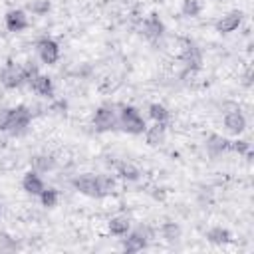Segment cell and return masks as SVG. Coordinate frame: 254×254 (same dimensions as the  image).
Masks as SVG:
<instances>
[{"label":"cell","instance_id":"cell-25","mask_svg":"<svg viewBox=\"0 0 254 254\" xmlns=\"http://www.w3.org/2000/svg\"><path fill=\"white\" fill-rule=\"evenodd\" d=\"M119 175H121L123 179H129V181L139 179V171H137L133 165H121V167H119Z\"/></svg>","mask_w":254,"mask_h":254},{"label":"cell","instance_id":"cell-8","mask_svg":"<svg viewBox=\"0 0 254 254\" xmlns=\"http://www.w3.org/2000/svg\"><path fill=\"white\" fill-rule=\"evenodd\" d=\"M141 32H143V36H145L149 42H157V40L163 38V34H165V24H163V20L159 18L157 12H151V14L143 20Z\"/></svg>","mask_w":254,"mask_h":254},{"label":"cell","instance_id":"cell-16","mask_svg":"<svg viewBox=\"0 0 254 254\" xmlns=\"http://www.w3.org/2000/svg\"><path fill=\"white\" fill-rule=\"evenodd\" d=\"M206 240L210 244H216V246H222V244H228L232 240V232L224 226H212L210 230H206Z\"/></svg>","mask_w":254,"mask_h":254},{"label":"cell","instance_id":"cell-12","mask_svg":"<svg viewBox=\"0 0 254 254\" xmlns=\"http://www.w3.org/2000/svg\"><path fill=\"white\" fill-rule=\"evenodd\" d=\"M44 189H46V183H44V179L40 177L38 171L32 169V171L24 173V177H22V190H24L26 194H30V196H38Z\"/></svg>","mask_w":254,"mask_h":254},{"label":"cell","instance_id":"cell-27","mask_svg":"<svg viewBox=\"0 0 254 254\" xmlns=\"http://www.w3.org/2000/svg\"><path fill=\"white\" fill-rule=\"evenodd\" d=\"M0 214H2V204H0Z\"/></svg>","mask_w":254,"mask_h":254},{"label":"cell","instance_id":"cell-7","mask_svg":"<svg viewBox=\"0 0 254 254\" xmlns=\"http://www.w3.org/2000/svg\"><path fill=\"white\" fill-rule=\"evenodd\" d=\"M0 83L8 89H14V87H20L26 83V73H24V67L20 65H14V64H6L0 71Z\"/></svg>","mask_w":254,"mask_h":254},{"label":"cell","instance_id":"cell-22","mask_svg":"<svg viewBox=\"0 0 254 254\" xmlns=\"http://www.w3.org/2000/svg\"><path fill=\"white\" fill-rule=\"evenodd\" d=\"M32 167H34V171H38V173L52 171V169H54V159L48 157V155H38V157L32 159Z\"/></svg>","mask_w":254,"mask_h":254},{"label":"cell","instance_id":"cell-5","mask_svg":"<svg viewBox=\"0 0 254 254\" xmlns=\"http://www.w3.org/2000/svg\"><path fill=\"white\" fill-rule=\"evenodd\" d=\"M36 50H38V56L42 60V64L46 65H56L60 62V56H62V50H60V44L54 40V38H42L38 44H36Z\"/></svg>","mask_w":254,"mask_h":254},{"label":"cell","instance_id":"cell-9","mask_svg":"<svg viewBox=\"0 0 254 254\" xmlns=\"http://www.w3.org/2000/svg\"><path fill=\"white\" fill-rule=\"evenodd\" d=\"M4 24H6V30H8V32H12V34H20V32H24V30L30 26V20H28L26 10L14 8V10H8V12H6V16H4Z\"/></svg>","mask_w":254,"mask_h":254},{"label":"cell","instance_id":"cell-15","mask_svg":"<svg viewBox=\"0 0 254 254\" xmlns=\"http://www.w3.org/2000/svg\"><path fill=\"white\" fill-rule=\"evenodd\" d=\"M107 228H109V232H111L113 236L121 238V236H125V234L131 230V220H129L127 216H121V214H117V216L109 218V224H107Z\"/></svg>","mask_w":254,"mask_h":254},{"label":"cell","instance_id":"cell-26","mask_svg":"<svg viewBox=\"0 0 254 254\" xmlns=\"http://www.w3.org/2000/svg\"><path fill=\"white\" fill-rule=\"evenodd\" d=\"M230 149H232V151H238V153H246V155H250V143L244 141V139L230 141Z\"/></svg>","mask_w":254,"mask_h":254},{"label":"cell","instance_id":"cell-4","mask_svg":"<svg viewBox=\"0 0 254 254\" xmlns=\"http://www.w3.org/2000/svg\"><path fill=\"white\" fill-rule=\"evenodd\" d=\"M10 109V121H8V133H24L32 121V111L26 105L8 107Z\"/></svg>","mask_w":254,"mask_h":254},{"label":"cell","instance_id":"cell-6","mask_svg":"<svg viewBox=\"0 0 254 254\" xmlns=\"http://www.w3.org/2000/svg\"><path fill=\"white\" fill-rule=\"evenodd\" d=\"M123 244L121 248L125 252H139L143 248H147V242H149V230L147 228H135V230H129L125 236H121Z\"/></svg>","mask_w":254,"mask_h":254},{"label":"cell","instance_id":"cell-18","mask_svg":"<svg viewBox=\"0 0 254 254\" xmlns=\"http://www.w3.org/2000/svg\"><path fill=\"white\" fill-rule=\"evenodd\" d=\"M206 149H208V153L210 155H220L222 151H228L230 149V141L228 139H224V137H220V135H216V133H212V135H208V139H206Z\"/></svg>","mask_w":254,"mask_h":254},{"label":"cell","instance_id":"cell-20","mask_svg":"<svg viewBox=\"0 0 254 254\" xmlns=\"http://www.w3.org/2000/svg\"><path fill=\"white\" fill-rule=\"evenodd\" d=\"M38 198H40L42 206H46V208H54V206L58 204V200H60V194H58V190H56L54 187H46V189L38 194Z\"/></svg>","mask_w":254,"mask_h":254},{"label":"cell","instance_id":"cell-13","mask_svg":"<svg viewBox=\"0 0 254 254\" xmlns=\"http://www.w3.org/2000/svg\"><path fill=\"white\" fill-rule=\"evenodd\" d=\"M28 85H30V89H32L34 93H38V95H42V97H52V95H54L52 77H48V75H44V73H40V71L28 79Z\"/></svg>","mask_w":254,"mask_h":254},{"label":"cell","instance_id":"cell-11","mask_svg":"<svg viewBox=\"0 0 254 254\" xmlns=\"http://www.w3.org/2000/svg\"><path fill=\"white\" fill-rule=\"evenodd\" d=\"M222 125H224V129H226L230 135H236V137H238V135H242V133L246 131V117H244L242 111L232 109V111H228V113L224 115Z\"/></svg>","mask_w":254,"mask_h":254},{"label":"cell","instance_id":"cell-14","mask_svg":"<svg viewBox=\"0 0 254 254\" xmlns=\"http://www.w3.org/2000/svg\"><path fill=\"white\" fill-rule=\"evenodd\" d=\"M183 62H185L187 69H190V71H196V69L202 67V54H200V50L192 42L185 46V50H183Z\"/></svg>","mask_w":254,"mask_h":254},{"label":"cell","instance_id":"cell-24","mask_svg":"<svg viewBox=\"0 0 254 254\" xmlns=\"http://www.w3.org/2000/svg\"><path fill=\"white\" fill-rule=\"evenodd\" d=\"M163 236H165L169 242L181 238V228H179V224H175V222H167V224H163Z\"/></svg>","mask_w":254,"mask_h":254},{"label":"cell","instance_id":"cell-17","mask_svg":"<svg viewBox=\"0 0 254 254\" xmlns=\"http://www.w3.org/2000/svg\"><path fill=\"white\" fill-rule=\"evenodd\" d=\"M149 111V117L153 119V123H159V125H167L169 119H171V111L163 105V103H151L147 107Z\"/></svg>","mask_w":254,"mask_h":254},{"label":"cell","instance_id":"cell-19","mask_svg":"<svg viewBox=\"0 0 254 254\" xmlns=\"http://www.w3.org/2000/svg\"><path fill=\"white\" fill-rule=\"evenodd\" d=\"M165 127L167 125H159V123H153L151 127L145 129V139L149 145H161L165 141Z\"/></svg>","mask_w":254,"mask_h":254},{"label":"cell","instance_id":"cell-3","mask_svg":"<svg viewBox=\"0 0 254 254\" xmlns=\"http://www.w3.org/2000/svg\"><path fill=\"white\" fill-rule=\"evenodd\" d=\"M91 123L95 127V131H101V133L115 131V129H119V111L113 105H101L95 109Z\"/></svg>","mask_w":254,"mask_h":254},{"label":"cell","instance_id":"cell-2","mask_svg":"<svg viewBox=\"0 0 254 254\" xmlns=\"http://www.w3.org/2000/svg\"><path fill=\"white\" fill-rule=\"evenodd\" d=\"M119 129L129 135H143L147 129L145 117L141 111L133 105H121L119 107Z\"/></svg>","mask_w":254,"mask_h":254},{"label":"cell","instance_id":"cell-10","mask_svg":"<svg viewBox=\"0 0 254 254\" xmlns=\"http://www.w3.org/2000/svg\"><path fill=\"white\" fill-rule=\"evenodd\" d=\"M242 20H244V14L240 10H230V12H226L224 16L218 18L214 28H216L218 34H232V32H236L240 28Z\"/></svg>","mask_w":254,"mask_h":254},{"label":"cell","instance_id":"cell-21","mask_svg":"<svg viewBox=\"0 0 254 254\" xmlns=\"http://www.w3.org/2000/svg\"><path fill=\"white\" fill-rule=\"evenodd\" d=\"M200 12H202L200 0H183V4H181V14L183 16L196 18V16H200Z\"/></svg>","mask_w":254,"mask_h":254},{"label":"cell","instance_id":"cell-1","mask_svg":"<svg viewBox=\"0 0 254 254\" xmlns=\"http://www.w3.org/2000/svg\"><path fill=\"white\" fill-rule=\"evenodd\" d=\"M73 189L85 196H91V198H103L107 194L113 192L115 189V183L113 179L105 177V175H91V173H85V175H79L73 179Z\"/></svg>","mask_w":254,"mask_h":254},{"label":"cell","instance_id":"cell-23","mask_svg":"<svg viewBox=\"0 0 254 254\" xmlns=\"http://www.w3.org/2000/svg\"><path fill=\"white\" fill-rule=\"evenodd\" d=\"M50 8H52L50 0H32L28 4V10L32 12V16H46L50 12Z\"/></svg>","mask_w":254,"mask_h":254}]
</instances>
